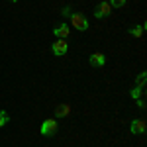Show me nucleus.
<instances>
[{"label":"nucleus","mask_w":147,"mask_h":147,"mask_svg":"<svg viewBox=\"0 0 147 147\" xmlns=\"http://www.w3.org/2000/svg\"><path fill=\"white\" fill-rule=\"evenodd\" d=\"M69 18H71V24H73V28H77L79 32H86V30H88V20H86L82 14H79V12H73Z\"/></svg>","instance_id":"f257e3e1"},{"label":"nucleus","mask_w":147,"mask_h":147,"mask_svg":"<svg viewBox=\"0 0 147 147\" xmlns=\"http://www.w3.org/2000/svg\"><path fill=\"white\" fill-rule=\"evenodd\" d=\"M110 14H112V6H110V2H108V0L100 2V4L94 8V16H96V18H108Z\"/></svg>","instance_id":"f03ea898"},{"label":"nucleus","mask_w":147,"mask_h":147,"mask_svg":"<svg viewBox=\"0 0 147 147\" xmlns=\"http://www.w3.org/2000/svg\"><path fill=\"white\" fill-rule=\"evenodd\" d=\"M41 134L43 136H53V134H57V120H45L41 124Z\"/></svg>","instance_id":"7ed1b4c3"},{"label":"nucleus","mask_w":147,"mask_h":147,"mask_svg":"<svg viewBox=\"0 0 147 147\" xmlns=\"http://www.w3.org/2000/svg\"><path fill=\"white\" fill-rule=\"evenodd\" d=\"M67 49H69V45H67V41H65V39H57L55 43L51 45V51H53L55 55H65V53H67Z\"/></svg>","instance_id":"20e7f679"},{"label":"nucleus","mask_w":147,"mask_h":147,"mask_svg":"<svg viewBox=\"0 0 147 147\" xmlns=\"http://www.w3.org/2000/svg\"><path fill=\"white\" fill-rule=\"evenodd\" d=\"M145 127H147V124H145V120L143 118H136L134 122H131V134H145Z\"/></svg>","instance_id":"39448f33"},{"label":"nucleus","mask_w":147,"mask_h":147,"mask_svg":"<svg viewBox=\"0 0 147 147\" xmlns=\"http://www.w3.org/2000/svg\"><path fill=\"white\" fill-rule=\"evenodd\" d=\"M53 34H55L57 39H65L69 34H71V28H69L67 24H59L55 30H53Z\"/></svg>","instance_id":"423d86ee"},{"label":"nucleus","mask_w":147,"mask_h":147,"mask_svg":"<svg viewBox=\"0 0 147 147\" xmlns=\"http://www.w3.org/2000/svg\"><path fill=\"white\" fill-rule=\"evenodd\" d=\"M88 63H90L92 67H104L106 57H104V53H92V55L88 57Z\"/></svg>","instance_id":"0eeeda50"},{"label":"nucleus","mask_w":147,"mask_h":147,"mask_svg":"<svg viewBox=\"0 0 147 147\" xmlns=\"http://www.w3.org/2000/svg\"><path fill=\"white\" fill-rule=\"evenodd\" d=\"M71 114V106L69 104H59L55 108V116L57 118H65V116H69Z\"/></svg>","instance_id":"6e6552de"},{"label":"nucleus","mask_w":147,"mask_h":147,"mask_svg":"<svg viewBox=\"0 0 147 147\" xmlns=\"http://www.w3.org/2000/svg\"><path fill=\"white\" fill-rule=\"evenodd\" d=\"M143 30H145V26H136V28L129 30V35H134V37H141V35H143Z\"/></svg>","instance_id":"1a4fd4ad"},{"label":"nucleus","mask_w":147,"mask_h":147,"mask_svg":"<svg viewBox=\"0 0 147 147\" xmlns=\"http://www.w3.org/2000/svg\"><path fill=\"white\" fill-rule=\"evenodd\" d=\"M145 75H147V73H141V75L137 77V86H139V88H145V82H147Z\"/></svg>","instance_id":"9d476101"},{"label":"nucleus","mask_w":147,"mask_h":147,"mask_svg":"<svg viewBox=\"0 0 147 147\" xmlns=\"http://www.w3.org/2000/svg\"><path fill=\"white\" fill-rule=\"evenodd\" d=\"M129 94H131V98H134V100H137V98H141V94H143V88L136 86V88H134V90L129 92Z\"/></svg>","instance_id":"9b49d317"},{"label":"nucleus","mask_w":147,"mask_h":147,"mask_svg":"<svg viewBox=\"0 0 147 147\" xmlns=\"http://www.w3.org/2000/svg\"><path fill=\"white\" fill-rule=\"evenodd\" d=\"M8 122H10V118H8V114L4 112V110H0V127H2V125H6Z\"/></svg>","instance_id":"f8f14e48"},{"label":"nucleus","mask_w":147,"mask_h":147,"mask_svg":"<svg viewBox=\"0 0 147 147\" xmlns=\"http://www.w3.org/2000/svg\"><path fill=\"white\" fill-rule=\"evenodd\" d=\"M125 2H127V0H110V6H112V8H122Z\"/></svg>","instance_id":"ddd939ff"},{"label":"nucleus","mask_w":147,"mask_h":147,"mask_svg":"<svg viewBox=\"0 0 147 147\" xmlns=\"http://www.w3.org/2000/svg\"><path fill=\"white\" fill-rule=\"evenodd\" d=\"M137 106L143 110V108H145V100H143V98H137Z\"/></svg>","instance_id":"4468645a"},{"label":"nucleus","mask_w":147,"mask_h":147,"mask_svg":"<svg viewBox=\"0 0 147 147\" xmlns=\"http://www.w3.org/2000/svg\"><path fill=\"white\" fill-rule=\"evenodd\" d=\"M71 14H73V12H71V8H69V6H67V8L63 10V16H71Z\"/></svg>","instance_id":"2eb2a0df"},{"label":"nucleus","mask_w":147,"mask_h":147,"mask_svg":"<svg viewBox=\"0 0 147 147\" xmlns=\"http://www.w3.org/2000/svg\"><path fill=\"white\" fill-rule=\"evenodd\" d=\"M10 2H20V0H10Z\"/></svg>","instance_id":"dca6fc26"},{"label":"nucleus","mask_w":147,"mask_h":147,"mask_svg":"<svg viewBox=\"0 0 147 147\" xmlns=\"http://www.w3.org/2000/svg\"><path fill=\"white\" fill-rule=\"evenodd\" d=\"M100 2H104V0H100Z\"/></svg>","instance_id":"f3484780"}]
</instances>
